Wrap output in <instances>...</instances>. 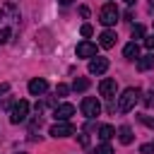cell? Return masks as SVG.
Returning <instances> with one entry per match:
<instances>
[{"label": "cell", "instance_id": "cell-14", "mask_svg": "<svg viewBox=\"0 0 154 154\" xmlns=\"http://www.w3.org/2000/svg\"><path fill=\"white\" fill-rule=\"evenodd\" d=\"M118 140H120L123 144H130V142L135 140V135H132L130 125H120V128H118Z\"/></svg>", "mask_w": 154, "mask_h": 154}, {"label": "cell", "instance_id": "cell-23", "mask_svg": "<svg viewBox=\"0 0 154 154\" xmlns=\"http://www.w3.org/2000/svg\"><path fill=\"white\" fill-rule=\"evenodd\" d=\"M67 91H70V89H67V84H58V87H55V94H58V96H65Z\"/></svg>", "mask_w": 154, "mask_h": 154}, {"label": "cell", "instance_id": "cell-20", "mask_svg": "<svg viewBox=\"0 0 154 154\" xmlns=\"http://www.w3.org/2000/svg\"><path fill=\"white\" fill-rule=\"evenodd\" d=\"M140 154H154V142H147L140 147Z\"/></svg>", "mask_w": 154, "mask_h": 154}, {"label": "cell", "instance_id": "cell-31", "mask_svg": "<svg viewBox=\"0 0 154 154\" xmlns=\"http://www.w3.org/2000/svg\"><path fill=\"white\" fill-rule=\"evenodd\" d=\"M123 2H128V5H132V2H135V0H123Z\"/></svg>", "mask_w": 154, "mask_h": 154}, {"label": "cell", "instance_id": "cell-9", "mask_svg": "<svg viewBox=\"0 0 154 154\" xmlns=\"http://www.w3.org/2000/svg\"><path fill=\"white\" fill-rule=\"evenodd\" d=\"M70 116H75V106H72V103H60V106H55V111H53V118H55V120H67Z\"/></svg>", "mask_w": 154, "mask_h": 154}, {"label": "cell", "instance_id": "cell-26", "mask_svg": "<svg viewBox=\"0 0 154 154\" xmlns=\"http://www.w3.org/2000/svg\"><path fill=\"white\" fill-rule=\"evenodd\" d=\"M10 91V82H0V96Z\"/></svg>", "mask_w": 154, "mask_h": 154}, {"label": "cell", "instance_id": "cell-8", "mask_svg": "<svg viewBox=\"0 0 154 154\" xmlns=\"http://www.w3.org/2000/svg\"><path fill=\"white\" fill-rule=\"evenodd\" d=\"M77 58H96V46L91 41L77 43Z\"/></svg>", "mask_w": 154, "mask_h": 154}, {"label": "cell", "instance_id": "cell-10", "mask_svg": "<svg viewBox=\"0 0 154 154\" xmlns=\"http://www.w3.org/2000/svg\"><path fill=\"white\" fill-rule=\"evenodd\" d=\"M108 70V60L106 58H91L89 60V72L91 75H103Z\"/></svg>", "mask_w": 154, "mask_h": 154}, {"label": "cell", "instance_id": "cell-15", "mask_svg": "<svg viewBox=\"0 0 154 154\" xmlns=\"http://www.w3.org/2000/svg\"><path fill=\"white\" fill-rule=\"evenodd\" d=\"M113 135H116V130H113L111 125H101V128H99V140H101V142H108Z\"/></svg>", "mask_w": 154, "mask_h": 154}, {"label": "cell", "instance_id": "cell-24", "mask_svg": "<svg viewBox=\"0 0 154 154\" xmlns=\"http://www.w3.org/2000/svg\"><path fill=\"white\" fill-rule=\"evenodd\" d=\"M79 144H82V147H89V135H87V132L79 135Z\"/></svg>", "mask_w": 154, "mask_h": 154}, {"label": "cell", "instance_id": "cell-29", "mask_svg": "<svg viewBox=\"0 0 154 154\" xmlns=\"http://www.w3.org/2000/svg\"><path fill=\"white\" fill-rule=\"evenodd\" d=\"M60 5H70V2H75V0H58Z\"/></svg>", "mask_w": 154, "mask_h": 154}, {"label": "cell", "instance_id": "cell-19", "mask_svg": "<svg viewBox=\"0 0 154 154\" xmlns=\"http://www.w3.org/2000/svg\"><path fill=\"white\" fill-rule=\"evenodd\" d=\"M142 36H144V26L142 24H135L132 26V38H142Z\"/></svg>", "mask_w": 154, "mask_h": 154}, {"label": "cell", "instance_id": "cell-4", "mask_svg": "<svg viewBox=\"0 0 154 154\" xmlns=\"http://www.w3.org/2000/svg\"><path fill=\"white\" fill-rule=\"evenodd\" d=\"M82 113H84L89 120H94V118L101 113V103H99L94 96H84V99H82Z\"/></svg>", "mask_w": 154, "mask_h": 154}, {"label": "cell", "instance_id": "cell-18", "mask_svg": "<svg viewBox=\"0 0 154 154\" xmlns=\"http://www.w3.org/2000/svg\"><path fill=\"white\" fill-rule=\"evenodd\" d=\"M94 154H113V149H111V144L108 142H103V144H99L96 147V152Z\"/></svg>", "mask_w": 154, "mask_h": 154}, {"label": "cell", "instance_id": "cell-22", "mask_svg": "<svg viewBox=\"0 0 154 154\" xmlns=\"http://www.w3.org/2000/svg\"><path fill=\"white\" fill-rule=\"evenodd\" d=\"M91 31H94V29H91V24H82V29H79V34H82L84 38H87V36H91Z\"/></svg>", "mask_w": 154, "mask_h": 154}, {"label": "cell", "instance_id": "cell-16", "mask_svg": "<svg viewBox=\"0 0 154 154\" xmlns=\"http://www.w3.org/2000/svg\"><path fill=\"white\" fill-rule=\"evenodd\" d=\"M72 89H75V91H87V89H89V79H87V77H77L75 84H72Z\"/></svg>", "mask_w": 154, "mask_h": 154}, {"label": "cell", "instance_id": "cell-2", "mask_svg": "<svg viewBox=\"0 0 154 154\" xmlns=\"http://www.w3.org/2000/svg\"><path fill=\"white\" fill-rule=\"evenodd\" d=\"M118 17H120V12H118V7H116L113 2H106V5L101 7V12H99V22H101L103 26H113V24L118 22Z\"/></svg>", "mask_w": 154, "mask_h": 154}, {"label": "cell", "instance_id": "cell-3", "mask_svg": "<svg viewBox=\"0 0 154 154\" xmlns=\"http://www.w3.org/2000/svg\"><path fill=\"white\" fill-rule=\"evenodd\" d=\"M26 116H29V101H17L14 106H12V111H10V123L12 125H19V123H24L26 120Z\"/></svg>", "mask_w": 154, "mask_h": 154}, {"label": "cell", "instance_id": "cell-13", "mask_svg": "<svg viewBox=\"0 0 154 154\" xmlns=\"http://www.w3.org/2000/svg\"><path fill=\"white\" fill-rule=\"evenodd\" d=\"M123 55H125L128 60H137V58H140V46H137L135 41H130V43L123 48Z\"/></svg>", "mask_w": 154, "mask_h": 154}, {"label": "cell", "instance_id": "cell-25", "mask_svg": "<svg viewBox=\"0 0 154 154\" xmlns=\"http://www.w3.org/2000/svg\"><path fill=\"white\" fill-rule=\"evenodd\" d=\"M144 46H147L149 51H154V36H147V38H144Z\"/></svg>", "mask_w": 154, "mask_h": 154}, {"label": "cell", "instance_id": "cell-5", "mask_svg": "<svg viewBox=\"0 0 154 154\" xmlns=\"http://www.w3.org/2000/svg\"><path fill=\"white\" fill-rule=\"evenodd\" d=\"M51 135H53V137H70V135H75V125L67 123V120H58V123L51 128Z\"/></svg>", "mask_w": 154, "mask_h": 154}, {"label": "cell", "instance_id": "cell-28", "mask_svg": "<svg viewBox=\"0 0 154 154\" xmlns=\"http://www.w3.org/2000/svg\"><path fill=\"white\" fill-rule=\"evenodd\" d=\"M79 14H82V17H89V7L82 5V7H79Z\"/></svg>", "mask_w": 154, "mask_h": 154}, {"label": "cell", "instance_id": "cell-27", "mask_svg": "<svg viewBox=\"0 0 154 154\" xmlns=\"http://www.w3.org/2000/svg\"><path fill=\"white\" fill-rule=\"evenodd\" d=\"M10 103H12V99H2L0 101V108H10Z\"/></svg>", "mask_w": 154, "mask_h": 154}, {"label": "cell", "instance_id": "cell-6", "mask_svg": "<svg viewBox=\"0 0 154 154\" xmlns=\"http://www.w3.org/2000/svg\"><path fill=\"white\" fill-rule=\"evenodd\" d=\"M116 91H118V82H116V79L106 77V79H101V82H99V94H101V96L113 99V96H116Z\"/></svg>", "mask_w": 154, "mask_h": 154}, {"label": "cell", "instance_id": "cell-17", "mask_svg": "<svg viewBox=\"0 0 154 154\" xmlns=\"http://www.w3.org/2000/svg\"><path fill=\"white\" fill-rule=\"evenodd\" d=\"M140 99H142L144 108H154V91H147V94H142Z\"/></svg>", "mask_w": 154, "mask_h": 154}, {"label": "cell", "instance_id": "cell-7", "mask_svg": "<svg viewBox=\"0 0 154 154\" xmlns=\"http://www.w3.org/2000/svg\"><path fill=\"white\" fill-rule=\"evenodd\" d=\"M46 89H48V82L43 77H34L29 82V94L31 96H41V94H46Z\"/></svg>", "mask_w": 154, "mask_h": 154}, {"label": "cell", "instance_id": "cell-30", "mask_svg": "<svg viewBox=\"0 0 154 154\" xmlns=\"http://www.w3.org/2000/svg\"><path fill=\"white\" fill-rule=\"evenodd\" d=\"M147 2H149V7H154V0H147Z\"/></svg>", "mask_w": 154, "mask_h": 154}, {"label": "cell", "instance_id": "cell-21", "mask_svg": "<svg viewBox=\"0 0 154 154\" xmlns=\"http://www.w3.org/2000/svg\"><path fill=\"white\" fill-rule=\"evenodd\" d=\"M137 118H140V123H144L147 128H154V118H152V116H137Z\"/></svg>", "mask_w": 154, "mask_h": 154}, {"label": "cell", "instance_id": "cell-1", "mask_svg": "<svg viewBox=\"0 0 154 154\" xmlns=\"http://www.w3.org/2000/svg\"><path fill=\"white\" fill-rule=\"evenodd\" d=\"M140 96H142V91H140L137 87H128V89L118 96V113H130V111L135 108V103L140 101Z\"/></svg>", "mask_w": 154, "mask_h": 154}, {"label": "cell", "instance_id": "cell-11", "mask_svg": "<svg viewBox=\"0 0 154 154\" xmlns=\"http://www.w3.org/2000/svg\"><path fill=\"white\" fill-rule=\"evenodd\" d=\"M99 46H101V48H113V46H116V34H113L111 29L101 31V36H99Z\"/></svg>", "mask_w": 154, "mask_h": 154}, {"label": "cell", "instance_id": "cell-12", "mask_svg": "<svg viewBox=\"0 0 154 154\" xmlns=\"http://www.w3.org/2000/svg\"><path fill=\"white\" fill-rule=\"evenodd\" d=\"M154 67V53H147V55H140L137 58V70L140 72H147Z\"/></svg>", "mask_w": 154, "mask_h": 154}]
</instances>
